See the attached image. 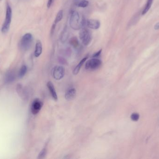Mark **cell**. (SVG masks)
Returning <instances> with one entry per match:
<instances>
[{
  "label": "cell",
  "instance_id": "cell-1",
  "mask_svg": "<svg viewBox=\"0 0 159 159\" xmlns=\"http://www.w3.org/2000/svg\"><path fill=\"white\" fill-rule=\"evenodd\" d=\"M33 38L31 33H26L21 38L19 46L23 51H27L31 47L33 43Z\"/></svg>",
  "mask_w": 159,
  "mask_h": 159
},
{
  "label": "cell",
  "instance_id": "cell-2",
  "mask_svg": "<svg viewBox=\"0 0 159 159\" xmlns=\"http://www.w3.org/2000/svg\"><path fill=\"white\" fill-rule=\"evenodd\" d=\"M12 10L9 4L7 5L6 13L5 19L4 24L1 27V32L3 33H7L10 30L11 21H12Z\"/></svg>",
  "mask_w": 159,
  "mask_h": 159
},
{
  "label": "cell",
  "instance_id": "cell-3",
  "mask_svg": "<svg viewBox=\"0 0 159 159\" xmlns=\"http://www.w3.org/2000/svg\"><path fill=\"white\" fill-rule=\"evenodd\" d=\"M70 27L74 30H79L82 27L81 23L80 22V15L77 11H73L72 12L70 18Z\"/></svg>",
  "mask_w": 159,
  "mask_h": 159
},
{
  "label": "cell",
  "instance_id": "cell-4",
  "mask_svg": "<svg viewBox=\"0 0 159 159\" xmlns=\"http://www.w3.org/2000/svg\"><path fill=\"white\" fill-rule=\"evenodd\" d=\"M79 37L84 45L87 46L91 43L92 35L91 32L85 27H82L79 33Z\"/></svg>",
  "mask_w": 159,
  "mask_h": 159
},
{
  "label": "cell",
  "instance_id": "cell-5",
  "mask_svg": "<svg viewBox=\"0 0 159 159\" xmlns=\"http://www.w3.org/2000/svg\"><path fill=\"white\" fill-rule=\"evenodd\" d=\"M102 62L101 60L98 59L94 58L88 60L86 62L85 68L88 70L94 71V70L98 69L102 65Z\"/></svg>",
  "mask_w": 159,
  "mask_h": 159
},
{
  "label": "cell",
  "instance_id": "cell-6",
  "mask_svg": "<svg viewBox=\"0 0 159 159\" xmlns=\"http://www.w3.org/2000/svg\"><path fill=\"white\" fill-rule=\"evenodd\" d=\"M65 74V70L62 66H56L52 71V76L53 78L57 80L62 79Z\"/></svg>",
  "mask_w": 159,
  "mask_h": 159
},
{
  "label": "cell",
  "instance_id": "cell-7",
  "mask_svg": "<svg viewBox=\"0 0 159 159\" xmlns=\"http://www.w3.org/2000/svg\"><path fill=\"white\" fill-rule=\"evenodd\" d=\"M43 106V103L38 98L34 99L31 105V112L34 115H36L40 111Z\"/></svg>",
  "mask_w": 159,
  "mask_h": 159
},
{
  "label": "cell",
  "instance_id": "cell-8",
  "mask_svg": "<svg viewBox=\"0 0 159 159\" xmlns=\"http://www.w3.org/2000/svg\"><path fill=\"white\" fill-rule=\"evenodd\" d=\"M86 25L90 29L97 30L100 27V21L96 19H89L86 21Z\"/></svg>",
  "mask_w": 159,
  "mask_h": 159
},
{
  "label": "cell",
  "instance_id": "cell-9",
  "mask_svg": "<svg viewBox=\"0 0 159 159\" xmlns=\"http://www.w3.org/2000/svg\"><path fill=\"white\" fill-rule=\"evenodd\" d=\"M76 95V90L75 89L73 88L68 89L65 95L66 99L68 101H72L75 98Z\"/></svg>",
  "mask_w": 159,
  "mask_h": 159
},
{
  "label": "cell",
  "instance_id": "cell-10",
  "mask_svg": "<svg viewBox=\"0 0 159 159\" xmlns=\"http://www.w3.org/2000/svg\"><path fill=\"white\" fill-rule=\"evenodd\" d=\"M47 86L48 88V90L50 92L51 95L52 97L53 98L55 101H57V94L56 92V89H55V87L53 86V84L51 81H49V82L47 83Z\"/></svg>",
  "mask_w": 159,
  "mask_h": 159
},
{
  "label": "cell",
  "instance_id": "cell-11",
  "mask_svg": "<svg viewBox=\"0 0 159 159\" xmlns=\"http://www.w3.org/2000/svg\"><path fill=\"white\" fill-rule=\"evenodd\" d=\"M69 35H70L69 30L67 28V26H66L61 34V36H60L61 42L62 43H66L68 39Z\"/></svg>",
  "mask_w": 159,
  "mask_h": 159
},
{
  "label": "cell",
  "instance_id": "cell-12",
  "mask_svg": "<svg viewBox=\"0 0 159 159\" xmlns=\"http://www.w3.org/2000/svg\"><path fill=\"white\" fill-rule=\"evenodd\" d=\"M42 46L41 41H37L36 45H35V50H34V56L37 58L39 57L42 53Z\"/></svg>",
  "mask_w": 159,
  "mask_h": 159
},
{
  "label": "cell",
  "instance_id": "cell-13",
  "mask_svg": "<svg viewBox=\"0 0 159 159\" xmlns=\"http://www.w3.org/2000/svg\"><path fill=\"white\" fill-rule=\"evenodd\" d=\"M15 72H10L7 73L5 76V81L7 83H10L13 82V81H15Z\"/></svg>",
  "mask_w": 159,
  "mask_h": 159
},
{
  "label": "cell",
  "instance_id": "cell-14",
  "mask_svg": "<svg viewBox=\"0 0 159 159\" xmlns=\"http://www.w3.org/2000/svg\"><path fill=\"white\" fill-rule=\"evenodd\" d=\"M88 57H86L84 58H82L80 62H79V63L77 64V66H76L75 68L74 69V71H73V74L74 75H77V74L80 71L81 69V67H82L83 64L84 63V62L86 61V59H88Z\"/></svg>",
  "mask_w": 159,
  "mask_h": 159
},
{
  "label": "cell",
  "instance_id": "cell-15",
  "mask_svg": "<svg viewBox=\"0 0 159 159\" xmlns=\"http://www.w3.org/2000/svg\"><path fill=\"white\" fill-rule=\"evenodd\" d=\"M153 2V0H147V1L146 4L145 6L143 11H142V15H145V14L149 11V10H150L151 7V6L152 5Z\"/></svg>",
  "mask_w": 159,
  "mask_h": 159
},
{
  "label": "cell",
  "instance_id": "cell-16",
  "mask_svg": "<svg viewBox=\"0 0 159 159\" xmlns=\"http://www.w3.org/2000/svg\"><path fill=\"white\" fill-rule=\"evenodd\" d=\"M27 72V68L26 65H23L21 66L19 72H18V77L19 78H21L25 75Z\"/></svg>",
  "mask_w": 159,
  "mask_h": 159
},
{
  "label": "cell",
  "instance_id": "cell-17",
  "mask_svg": "<svg viewBox=\"0 0 159 159\" xmlns=\"http://www.w3.org/2000/svg\"><path fill=\"white\" fill-rule=\"evenodd\" d=\"M63 11L62 10H61L59 11L58 13L57 14L56 16V19H55V21L53 22V24H57L60 22L62 18H63Z\"/></svg>",
  "mask_w": 159,
  "mask_h": 159
},
{
  "label": "cell",
  "instance_id": "cell-18",
  "mask_svg": "<svg viewBox=\"0 0 159 159\" xmlns=\"http://www.w3.org/2000/svg\"><path fill=\"white\" fill-rule=\"evenodd\" d=\"M70 44L74 48H77L79 45V41L76 37H73L70 39Z\"/></svg>",
  "mask_w": 159,
  "mask_h": 159
},
{
  "label": "cell",
  "instance_id": "cell-19",
  "mask_svg": "<svg viewBox=\"0 0 159 159\" xmlns=\"http://www.w3.org/2000/svg\"><path fill=\"white\" fill-rule=\"evenodd\" d=\"M89 4V2L87 0H81L77 3V6L80 8H84L88 7Z\"/></svg>",
  "mask_w": 159,
  "mask_h": 159
},
{
  "label": "cell",
  "instance_id": "cell-20",
  "mask_svg": "<svg viewBox=\"0 0 159 159\" xmlns=\"http://www.w3.org/2000/svg\"><path fill=\"white\" fill-rule=\"evenodd\" d=\"M47 148L46 147H44L42 149V150L40 153L38 155V159H43L45 158L46 156V155H47Z\"/></svg>",
  "mask_w": 159,
  "mask_h": 159
},
{
  "label": "cell",
  "instance_id": "cell-21",
  "mask_svg": "<svg viewBox=\"0 0 159 159\" xmlns=\"http://www.w3.org/2000/svg\"><path fill=\"white\" fill-rule=\"evenodd\" d=\"M140 115L139 113L134 112L132 113L131 115L130 118L133 121H137L139 120Z\"/></svg>",
  "mask_w": 159,
  "mask_h": 159
},
{
  "label": "cell",
  "instance_id": "cell-22",
  "mask_svg": "<svg viewBox=\"0 0 159 159\" xmlns=\"http://www.w3.org/2000/svg\"><path fill=\"white\" fill-rule=\"evenodd\" d=\"M102 49L100 50H99V51H97L96 53H94L92 56V58H96L97 57H99L100 56V54L102 53Z\"/></svg>",
  "mask_w": 159,
  "mask_h": 159
},
{
  "label": "cell",
  "instance_id": "cell-23",
  "mask_svg": "<svg viewBox=\"0 0 159 159\" xmlns=\"http://www.w3.org/2000/svg\"><path fill=\"white\" fill-rule=\"evenodd\" d=\"M56 24H53L52 26L51 27V31H50V34H51V35H52L54 33V31H55V28L56 27Z\"/></svg>",
  "mask_w": 159,
  "mask_h": 159
},
{
  "label": "cell",
  "instance_id": "cell-24",
  "mask_svg": "<svg viewBox=\"0 0 159 159\" xmlns=\"http://www.w3.org/2000/svg\"><path fill=\"white\" fill-rule=\"evenodd\" d=\"M53 0H48V3H47V7L48 8H50V7H51L53 2Z\"/></svg>",
  "mask_w": 159,
  "mask_h": 159
},
{
  "label": "cell",
  "instance_id": "cell-25",
  "mask_svg": "<svg viewBox=\"0 0 159 159\" xmlns=\"http://www.w3.org/2000/svg\"><path fill=\"white\" fill-rule=\"evenodd\" d=\"M155 30H158L159 29V22L157 23L155 26Z\"/></svg>",
  "mask_w": 159,
  "mask_h": 159
}]
</instances>
